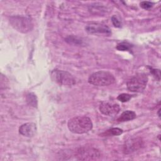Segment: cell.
Wrapping results in <instances>:
<instances>
[{
	"instance_id": "cell-8",
	"label": "cell",
	"mask_w": 161,
	"mask_h": 161,
	"mask_svg": "<svg viewBox=\"0 0 161 161\" xmlns=\"http://www.w3.org/2000/svg\"><path fill=\"white\" fill-rule=\"evenodd\" d=\"M86 31L90 34H104L106 35H110L111 31L110 28L106 25L92 23L87 25L85 28Z\"/></svg>"
},
{
	"instance_id": "cell-17",
	"label": "cell",
	"mask_w": 161,
	"mask_h": 161,
	"mask_svg": "<svg viewBox=\"0 0 161 161\" xmlns=\"http://www.w3.org/2000/svg\"><path fill=\"white\" fill-rule=\"evenodd\" d=\"M111 21H112V23L113 24V25L115 26V27H117V28H120L121 26V21L117 18L116 16L114 15L112 16L111 18Z\"/></svg>"
},
{
	"instance_id": "cell-2",
	"label": "cell",
	"mask_w": 161,
	"mask_h": 161,
	"mask_svg": "<svg viewBox=\"0 0 161 161\" xmlns=\"http://www.w3.org/2000/svg\"><path fill=\"white\" fill-rule=\"evenodd\" d=\"M116 79L114 75L107 71H97L92 74L88 79L89 84L96 86H106L113 84Z\"/></svg>"
},
{
	"instance_id": "cell-4",
	"label": "cell",
	"mask_w": 161,
	"mask_h": 161,
	"mask_svg": "<svg viewBox=\"0 0 161 161\" xmlns=\"http://www.w3.org/2000/svg\"><path fill=\"white\" fill-rule=\"evenodd\" d=\"M148 77L145 74H138L132 77L126 84L127 89L131 92H140L143 91L147 84Z\"/></svg>"
},
{
	"instance_id": "cell-13",
	"label": "cell",
	"mask_w": 161,
	"mask_h": 161,
	"mask_svg": "<svg viewBox=\"0 0 161 161\" xmlns=\"http://www.w3.org/2000/svg\"><path fill=\"white\" fill-rule=\"evenodd\" d=\"M131 46L130 43L127 42H121L116 46V49L119 51H127L130 50Z\"/></svg>"
},
{
	"instance_id": "cell-18",
	"label": "cell",
	"mask_w": 161,
	"mask_h": 161,
	"mask_svg": "<svg viewBox=\"0 0 161 161\" xmlns=\"http://www.w3.org/2000/svg\"><path fill=\"white\" fill-rule=\"evenodd\" d=\"M160 109H158V116H159V118L160 117Z\"/></svg>"
},
{
	"instance_id": "cell-6",
	"label": "cell",
	"mask_w": 161,
	"mask_h": 161,
	"mask_svg": "<svg viewBox=\"0 0 161 161\" xmlns=\"http://www.w3.org/2000/svg\"><path fill=\"white\" fill-rule=\"evenodd\" d=\"M75 157L79 160H96L100 158L101 153L93 147H81L75 152Z\"/></svg>"
},
{
	"instance_id": "cell-12",
	"label": "cell",
	"mask_w": 161,
	"mask_h": 161,
	"mask_svg": "<svg viewBox=\"0 0 161 161\" xmlns=\"http://www.w3.org/2000/svg\"><path fill=\"white\" fill-rule=\"evenodd\" d=\"M26 102L31 106L36 107L37 106V99L36 95L33 93H28L26 95Z\"/></svg>"
},
{
	"instance_id": "cell-7",
	"label": "cell",
	"mask_w": 161,
	"mask_h": 161,
	"mask_svg": "<svg viewBox=\"0 0 161 161\" xmlns=\"http://www.w3.org/2000/svg\"><path fill=\"white\" fill-rule=\"evenodd\" d=\"M143 145V142L142 138L139 137L130 138L127 140L123 146V152L128 154L134 152L141 148Z\"/></svg>"
},
{
	"instance_id": "cell-1",
	"label": "cell",
	"mask_w": 161,
	"mask_h": 161,
	"mask_svg": "<svg viewBox=\"0 0 161 161\" xmlns=\"http://www.w3.org/2000/svg\"><path fill=\"white\" fill-rule=\"evenodd\" d=\"M69 130L76 134L89 132L92 128V123L87 116H75L70 119L67 123Z\"/></svg>"
},
{
	"instance_id": "cell-9",
	"label": "cell",
	"mask_w": 161,
	"mask_h": 161,
	"mask_svg": "<svg viewBox=\"0 0 161 161\" xmlns=\"http://www.w3.org/2000/svg\"><path fill=\"white\" fill-rule=\"evenodd\" d=\"M119 106L116 103L104 101L99 106L100 112L106 116H115L119 112Z\"/></svg>"
},
{
	"instance_id": "cell-16",
	"label": "cell",
	"mask_w": 161,
	"mask_h": 161,
	"mask_svg": "<svg viewBox=\"0 0 161 161\" xmlns=\"http://www.w3.org/2000/svg\"><path fill=\"white\" fill-rule=\"evenodd\" d=\"M140 5L141 8H142L145 9H148L153 6V3L152 2H150V1H142L140 3Z\"/></svg>"
},
{
	"instance_id": "cell-3",
	"label": "cell",
	"mask_w": 161,
	"mask_h": 161,
	"mask_svg": "<svg viewBox=\"0 0 161 161\" xmlns=\"http://www.w3.org/2000/svg\"><path fill=\"white\" fill-rule=\"evenodd\" d=\"M52 79L61 86L71 87L75 84V79L69 72L55 69L51 72Z\"/></svg>"
},
{
	"instance_id": "cell-14",
	"label": "cell",
	"mask_w": 161,
	"mask_h": 161,
	"mask_svg": "<svg viewBox=\"0 0 161 161\" xmlns=\"http://www.w3.org/2000/svg\"><path fill=\"white\" fill-rule=\"evenodd\" d=\"M131 97H132L131 95H130V94H129L122 93V94H119V95L117 97V99L119 100V101L122 102V103H125V102L128 101Z\"/></svg>"
},
{
	"instance_id": "cell-5",
	"label": "cell",
	"mask_w": 161,
	"mask_h": 161,
	"mask_svg": "<svg viewBox=\"0 0 161 161\" xmlns=\"http://www.w3.org/2000/svg\"><path fill=\"white\" fill-rule=\"evenodd\" d=\"M9 23L15 30L23 33L31 31L33 26L30 18L25 16H11L9 18Z\"/></svg>"
},
{
	"instance_id": "cell-11",
	"label": "cell",
	"mask_w": 161,
	"mask_h": 161,
	"mask_svg": "<svg viewBox=\"0 0 161 161\" xmlns=\"http://www.w3.org/2000/svg\"><path fill=\"white\" fill-rule=\"evenodd\" d=\"M136 113L130 110H127L121 113L119 117L118 118L117 121L118 122H125L132 120L136 118Z\"/></svg>"
},
{
	"instance_id": "cell-10",
	"label": "cell",
	"mask_w": 161,
	"mask_h": 161,
	"mask_svg": "<svg viewBox=\"0 0 161 161\" xmlns=\"http://www.w3.org/2000/svg\"><path fill=\"white\" fill-rule=\"evenodd\" d=\"M36 132V126L34 123H26L22 125L19 128V133L27 137H31Z\"/></svg>"
},
{
	"instance_id": "cell-15",
	"label": "cell",
	"mask_w": 161,
	"mask_h": 161,
	"mask_svg": "<svg viewBox=\"0 0 161 161\" xmlns=\"http://www.w3.org/2000/svg\"><path fill=\"white\" fill-rule=\"evenodd\" d=\"M123 133V130L120 128H113L109 130H108L107 133L110 135H114V136H117V135H119L121 134H122Z\"/></svg>"
}]
</instances>
